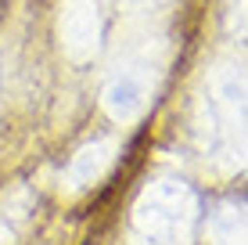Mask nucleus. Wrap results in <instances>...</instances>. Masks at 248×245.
<instances>
[{
  "instance_id": "obj_4",
  "label": "nucleus",
  "mask_w": 248,
  "mask_h": 245,
  "mask_svg": "<svg viewBox=\"0 0 248 245\" xmlns=\"http://www.w3.org/2000/svg\"><path fill=\"white\" fill-rule=\"evenodd\" d=\"M112 159H115V141H93V145H83V148L72 155V163H68L65 184H68L72 191L90 188L93 180H101V177H105V170L112 166Z\"/></svg>"
},
{
  "instance_id": "obj_2",
  "label": "nucleus",
  "mask_w": 248,
  "mask_h": 245,
  "mask_svg": "<svg viewBox=\"0 0 248 245\" xmlns=\"http://www.w3.org/2000/svg\"><path fill=\"white\" fill-rule=\"evenodd\" d=\"M62 50L72 62H90L101 50V11L93 0H65L58 18Z\"/></svg>"
},
{
  "instance_id": "obj_5",
  "label": "nucleus",
  "mask_w": 248,
  "mask_h": 245,
  "mask_svg": "<svg viewBox=\"0 0 248 245\" xmlns=\"http://www.w3.org/2000/svg\"><path fill=\"white\" fill-rule=\"evenodd\" d=\"M209 238L216 245H245V213L241 206H219L209 216Z\"/></svg>"
},
{
  "instance_id": "obj_7",
  "label": "nucleus",
  "mask_w": 248,
  "mask_h": 245,
  "mask_svg": "<svg viewBox=\"0 0 248 245\" xmlns=\"http://www.w3.org/2000/svg\"><path fill=\"white\" fill-rule=\"evenodd\" d=\"M216 98L230 115L241 119V112H245V80H241L237 69H227V72L216 76Z\"/></svg>"
},
{
  "instance_id": "obj_9",
  "label": "nucleus",
  "mask_w": 248,
  "mask_h": 245,
  "mask_svg": "<svg viewBox=\"0 0 248 245\" xmlns=\"http://www.w3.org/2000/svg\"><path fill=\"white\" fill-rule=\"evenodd\" d=\"M137 245H169L166 238H155V234H144V242H137Z\"/></svg>"
},
{
  "instance_id": "obj_3",
  "label": "nucleus",
  "mask_w": 248,
  "mask_h": 245,
  "mask_svg": "<svg viewBox=\"0 0 248 245\" xmlns=\"http://www.w3.org/2000/svg\"><path fill=\"white\" fill-rule=\"evenodd\" d=\"M148 76L137 72V69H123L115 72L112 80L105 83V90H101V105H105V112L112 115L115 123H133L137 115L148 108Z\"/></svg>"
},
{
  "instance_id": "obj_6",
  "label": "nucleus",
  "mask_w": 248,
  "mask_h": 245,
  "mask_svg": "<svg viewBox=\"0 0 248 245\" xmlns=\"http://www.w3.org/2000/svg\"><path fill=\"white\" fill-rule=\"evenodd\" d=\"M29 213H32V195L25 188H18L4 206H0V245L15 242V234L29 224Z\"/></svg>"
},
{
  "instance_id": "obj_8",
  "label": "nucleus",
  "mask_w": 248,
  "mask_h": 245,
  "mask_svg": "<svg viewBox=\"0 0 248 245\" xmlns=\"http://www.w3.org/2000/svg\"><path fill=\"white\" fill-rule=\"evenodd\" d=\"M126 4H130V7H158L162 0H126Z\"/></svg>"
},
{
  "instance_id": "obj_1",
  "label": "nucleus",
  "mask_w": 248,
  "mask_h": 245,
  "mask_svg": "<svg viewBox=\"0 0 248 245\" xmlns=\"http://www.w3.org/2000/svg\"><path fill=\"white\" fill-rule=\"evenodd\" d=\"M198 213V198L184 180H151L133 206V220L144 234L169 238L184 231Z\"/></svg>"
}]
</instances>
